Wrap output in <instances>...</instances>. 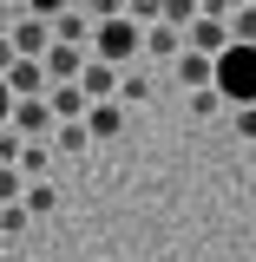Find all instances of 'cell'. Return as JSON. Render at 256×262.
<instances>
[{
  "label": "cell",
  "instance_id": "ffe728a7",
  "mask_svg": "<svg viewBox=\"0 0 256 262\" xmlns=\"http://www.w3.org/2000/svg\"><path fill=\"white\" fill-rule=\"evenodd\" d=\"M191 112L197 118H217V112H224V92H217V85H210V92H191Z\"/></svg>",
  "mask_w": 256,
  "mask_h": 262
},
{
  "label": "cell",
  "instance_id": "3957f363",
  "mask_svg": "<svg viewBox=\"0 0 256 262\" xmlns=\"http://www.w3.org/2000/svg\"><path fill=\"white\" fill-rule=\"evenodd\" d=\"M7 39H13V53H20V59H46V53H53V20L20 13V20H7Z\"/></svg>",
  "mask_w": 256,
  "mask_h": 262
},
{
  "label": "cell",
  "instance_id": "8fae6325",
  "mask_svg": "<svg viewBox=\"0 0 256 262\" xmlns=\"http://www.w3.org/2000/svg\"><path fill=\"white\" fill-rule=\"evenodd\" d=\"M86 131H92V138H119V131H125V105H119V98L92 105V112H86Z\"/></svg>",
  "mask_w": 256,
  "mask_h": 262
},
{
  "label": "cell",
  "instance_id": "9c48e42d",
  "mask_svg": "<svg viewBox=\"0 0 256 262\" xmlns=\"http://www.w3.org/2000/svg\"><path fill=\"white\" fill-rule=\"evenodd\" d=\"M145 53H151V59H184V53H191V39H178V27H171V20H158V27H145Z\"/></svg>",
  "mask_w": 256,
  "mask_h": 262
},
{
  "label": "cell",
  "instance_id": "ba28073f",
  "mask_svg": "<svg viewBox=\"0 0 256 262\" xmlns=\"http://www.w3.org/2000/svg\"><path fill=\"white\" fill-rule=\"evenodd\" d=\"M46 105H53V118H60V125H86V112H92L86 85H53V92H46Z\"/></svg>",
  "mask_w": 256,
  "mask_h": 262
},
{
  "label": "cell",
  "instance_id": "5b68a950",
  "mask_svg": "<svg viewBox=\"0 0 256 262\" xmlns=\"http://www.w3.org/2000/svg\"><path fill=\"white\" fill-rule=\"evenodd\" d=\"M7 85H13V98H46L53 92V72H46V59H13Z\"/></svg>",
  "mask_w": 256,
  "mask_h": 262
},
{
  "label": "cell",
  "instance_id": "484cf974",
  "mask_svg": "<svg viewBox=\"0 0 256 262\" xmlns=\"http://www.w3.org/2000/svg\"><path fill=\"white\" fill-rule=\"evenodd\" d=\"M13 59H20V53H13V39H7V33H0V79H7V72H13Z\"/></svg>",
  "mask_w": 256,
  "mask_h": 262
},
{
  "label": "cell",
  "instance_id": "6da1fadb",
  "mask_svg": "<svg viewBox=\"0 0 256 262\" xmlns=\"http://www.w3.org/2000/svg\"><path fill=\"white\" fill-rule=\"evenodd\" d=\"M138 53H145V27H138L131 13H125V20H99V33H92V59H105V66H119V72H125Z\"/></svg>",
  "mask_w": 256,
  "mask_h": 262
},
{
  "label": "cell",
  "instance_id": "30bf717a",
  "mask_svg": "<svg viewBox=\"0 0 256 262\" xmlns=\"http://www.w3.org/2000/svg\"><path fill=\"white\" fill-rule=\"evenodd\" d=\"M79 85H86V98H92V105H105V98H119V66L92 59V66H86V79H79Z\"/></svg>",
  "mask_w": 256,
  "mask_h": 262
},
{
  "label": "cell",
  "instance_id": "e0dca14e",
  "mask_svg": "<svg viewBox=\"0 0 256 262\" xmlns=\"http://www.w3.org/2000/svg\"><path fill=\"white\" fill-rule=\"evenodd\" d=\"M119 98H125V105H145V98H151V79H145V72H125V79H119Z\"/></svg>",
  "mask_w": 256,
  "mask_h": 262
},
{
  "label": "cell",
  "instance_id": "277c9868",
  "mask_svg": "<svg viewBox=\"0 0 256 262\" xmlns=\"http://www.w3.org/2000/svg\"><path fill=\"white\" fill-rule=\"evenodd\" d=\"M86 66H92V46H66V39H53V53H46L53 85H79V79H86Z\"/></svg>",
  "mask_w": 256,
  "mask_h": 262
},
{
  "label": "cell",
  "instance_id": "2e32d148",
  "mask_svg": "<svg viewBox=\"0 0 256 262\" xmlns=\"http://www.w3.org/2000/svg\"><path fill=\"white\" fill-rule=\"evenodd\" d=\"M20 158H27V138L7 125V131H0V164H7V170H20Z\"/></svg>",
  "mask_w": 256,
  "mask_h": 262
},
{
  "label": "cell",
  "instance_id": "4316f807",
  "mask_svg": "<svg viewBox=\"0 0 256 262\" xmlns=\"http://www.w3.org/2000/svg\"><path fill=\"white\" fill-rule=\"evenodd\" d=\"M0 7H7V0H0ZM13 7H27V0H13Z\"/></svg>",
  "mask_w": 256,
  "mask_h": 262
},
{
  "label": "cell",
  "instance_id": "7c38bea8",
  "mask_svg": "<svg viewBox=\"0 0 256 262\" xmlns=\"http://www.w3.org/2000/svg\"><path fill=\"white\" fill-rule=\"evenodd\" d=\"M27 210H33V216H53V210H60V184L33 177V184H27Z\"/></svg>",
  "mask_w": 256,
  "mask_h": 262
},
{
  "label": "cell",
  "instance_id": "7402d4cb",
  "mask_svg": "<svg viewBox=\"0 0 256 262\" xmlns=\"http://www.w3.org/2000/svg\"><path fill=\"white\" fill-rule=\"evenodd\" d=\"M86 13H92V20H125V0H92Z\"/></svg>",
  "mask_w": 256,
  "mask_h": 262
},
{
  "label": "cell",
  "instance_id": "d4e9b609",
  "mask_svg": "<svg viewBox=\"0 0 256 262\" xmlns=\"http://www.w3.org/2000/svg\"><path fill=\"white\" fill-rule=\"evenodd\" d=\"M13 105H20V98H13V85H7V79H0V131L13 125Z\"/></svg>",
  "mask_w": 256,
  "mask_h": 262
},
{
  "label": "cell",
  "instance_id": "44dd1931",
  "mask_svg": "<svg viewBox=\"0 0 256 262\" xmlns=\"http://www.w3.org/2000/svg\"><path fill=\"white\" fill-rule=\"evenodd\" d=\"M230 131H237V138H256V105H237V112H230Z\"/></svg>",
  "mask_w": 256,
  "mask_h": 262
},
{
  "label": "cell",
  "instance_id": "603a6c76",
  "mask_svg": "<svg viewBox=\"0 0 256 262\" xmlns=\"http://www.w3.org/2000/svg\"><path fill=\"white\" fill-rule=\"evenodd\" d=\"M27 13H33V20H60L66 0H27Z\"/></svg>",
  "mask_w": 256,
  "mask_h": 262
},
{
  "label": "cell",
  "instance_id": "d6986e66",
  "mask_svg": "<svg viewBox=\"0 0 256 262\" xmlns=\"http://www.w3.org/2000/svg\"><path fill=\"white\" fill-rule=\"evenodd\" d=\"M125 13H131V20H138V27H145V20L158 27V20H164V0H125Z\"/></svg>",
  "mask_w": 256,
  "mask_h": 262
},
{
  "label": "cell",
  "instance_id": "cb8c5ba5",
  "mask_svg": "<svg viewBox=\"0 0 256 262\" xmlns=\"http://www.w3.org/2000/svg\"><path fill=\"white\" fill-rule=\"evenodd\" d=\"M20 170H27V184H33V177L46 170V151H40V144H27V158H20Z\"/></svg>",
  "mask_w": 256,
  "mask_h": 262
},
{
  "label": "cell",
  "instance_id": "4fadbf2b",
  "mask_svg": "<svg viewBox=\"0 0 256 262\" xmlns=\"http://www.w3.org/2000/svg\"><path fill=\"white\" fill-rule=\"evenodd\" d=\"M86 144H92V131H86V125H60V131H53V151H60V158H79Z\"/></svg>",
  "mask_w": 256,
  "mask_h": 262
},
{
  "label": "cell",
  "instance_id": "5bb4252c",
  "mask_svg": "<svg viewBox=\"0 0 256 262\" xmlns=\"http://www.w3.org/2000/svg\"><path fill=\"white\" fill-rule=\"evenodd\" d=\"M7 203H27V170H7L0 164V210Z\"/></svg>",
  "mask_w": 256,
  "mask_h": 262
},
{
  "label": "cell",
  "instance_id": "ac0fdd59",
  "mask_svg": "<svg viewBox=\"0 0 256 262\" xmlns=\"http://www.w3.org/2000/svg\"><path fill=\"white\" fill-rule=\"evenodd\" d=\"M27 223H33V210H27V203H7V210H0V236H20Z\"/></svg>",
  "mask_w": 256,
  "mask_h": 262
},
{
  "label": "cell",
  "instance_id": "52a82bcc",
  "mask_svg": "<svg viewBox=\"0 0 256 262\" xmlns=\"http://www.w3.org/2000/svg\"><path fill=\"white\" fill-rule=\"evenodd\" d=\"M171 79H178L184 92H210V85H217V59H204V53H184V59L171 66Z\"/></svg>",
  "mask_w": 256,
  "mask_h": 262
},
{
  "label": "cell",
  "instance_id": "9a60e30c",
  "mask_svg": "<svg viewBox=\"0 0 256 262\" xmlns=\"http://www.w3.org/2000/svg\"><path fill=\"white\" fill-rule=\"evenodd\" d=\"M230 39L237 46H256V7H237L230 13Z\"/></svg>",
  "mask_w": 256,
  "mask_h": 262
},
{
  "label": "cell",
  "instance_id": "7a4b0ae2",
  "mask_svg": "<svg viewBox=\"0 0 256 262\" xmlns=\"http://www.w3.org/2000/svg\"><path fill=\"white\" fill-rule=\"evenodd\" d=\"M217 92L224 105H256V46H230L224 59H217Z\"/></svg>",
  "mask_w": 256,
  "mask_h": 262
},
{
  "label": "cell",
  "instance_id": "8992f818",
  "mask_svg": "<svg viewBox=\"0 0 256 262\" xmlns=\"http://www.w3.org/2000/svg\"><path fill=\"white\" fill-rule=\"evenodd\" d=\"M13 131L33 144L40 131H60V118H53V105H46V98H20V105H13Z\"/></svg>",
  "mask_w": 256,
  "mask_h": 262
}]
</instances>
